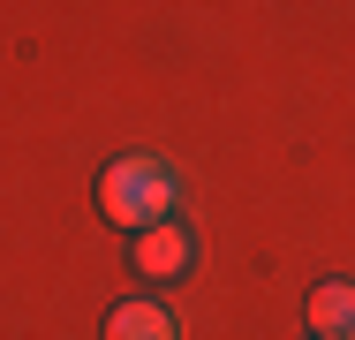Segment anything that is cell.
<instances>
[{
  "mask_svg": "<svg viewBox=\"0 0 355 340\" xmlns=\"http://www.w3.org/2000/svg\"><path fill=\"white\" fill-rule=\"evenodd\" d=\"M174 174L159 167V159H114L106 174H98V212L114 219V227H159L166 212H174Z\"/></svg>",
  "mask_w": 355,
  "mask_h": 340,
  "instance_id": "cell-1",
  "label": "cell"
},
{
  "mask_svg": "<svg viewBox=\"0 0 355 340\" xmlns=\"http://www.w3.org/2000/svg\"><path fill=\"white\" fill-rule=\"evenodd\" d=\"M182 265H189V235H182V219H159V227H144V235H137V272L174 280Z\"/></svg>",
  "mask_w": 355,
  "mask_h": 340,
  "instance_id": "cell-2",
  "label": "cell"
},
{
  "mask_svg": "<svg viewBox=\"0 0 355 340\" xmlns=\"http://www.w3.org/2000/svg\"><path fill=\"white\" fill-rule=\"evenodd\" d=\"M310 325H318L325 340L355 333V287H348V280H325V287L310 295Z\"/></svg>",
  "mask_w": 355,
  "mask_h": 340,
  "instance_id": "cell-3",
  "label": "cell"
},
{
  "mask_svg": "<svg viewBox=\"0 0 355 340\" xmlns=\"http://www.w3.org/2000/svg\"><path fill=\"white\" fill-rule=\"evenodd\" d=\"M106 340H174V318H166L159 303H121V310L106 318Z\"/></svg>",
  "mask_w": 355,
  "mask_h": 340,
  "instance_id": "cell-4",
  "label": "cell"
},
{
  "mask_svg": "<svg viewBox=\"0 0 355 340\" xmlns=\"http://www.w3.org/2000/svg\"><path fill=\"white\" fill-rule=\"evenodd\" d=\"M348 340H355V333H348Z\"/></svg>",
  "mask_w": 355,
  "mask_h": 340,
  "instance_id": "cell-5",
  "label": "cell"
}]
</instances>
